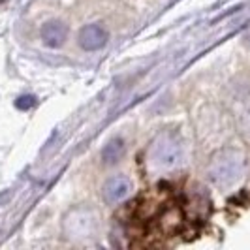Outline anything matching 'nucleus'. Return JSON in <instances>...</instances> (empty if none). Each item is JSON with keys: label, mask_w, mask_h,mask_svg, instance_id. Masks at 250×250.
<instances>
[{"label": "nucleus", "mask_w": 250, "mask_h": 250, "mask_svg": "<svg viewBox=\"0 0 250 250\" xmlns=\"http://www.w3.org/2000/svg\"><path fill=\"white\" fill-rule=\"evenodd\" d=\"M247 160L235 149H226L216 152L209 166V177L216 187H231L245 175Z\"/></svg>", "instance_id": "1"}, {"label": "nucleus", "mask_w": 250, "mask_h": 250, "mask_svg": "<svg viewBox=\"0 0 250 250\" xmlns=\"http://www.w3.org/2000/svg\"><path fill=\"white\" fill-rule=\"evenodd\" d=\"M149 166L152 169L166 171V169H173L181 162L183 156V145L175 134H160L158 138L152 141L149 152Z\"/></svg>", "instance_id": "2"}, {"label": "nucleus", "mask_w": 250, "mask_h": 250, "mask_svg": "<svg viewBox=\"0 0 250 250\" xmlns=\"http://www.w3.org/2000/svg\"><path fill=\"white\" fill-rule=\"evenodd\" d=\"M98 214L90 207H75L64 216V235L72 241H87L98 233Z\"/></svg>", "instance_id": "3"}, {"label": "nucleus", "mask_w": 250, "mask_h": 250, "mask_svg": "<svg viewBox=\"0 0 250 250\" xmlns=\"http://www.w3.org/2000/svg\"><path fill=\"white\" fill-rule=\"evenodd\" d=\"M132 192V183L130 179L125 175H113L105 181V185L102 188V196H104V201L109 203V205H115L119 201L126 200Z\"/></svg>", "instance_id": "4"}, {"label": "nucleus", "mask_w": 250, "mask_h": 250, "mask_svg": "<svg viewBox=\"0 0 250 250\" xmlns=\"http://www.w3.org/2000/svg\"><path fill=\"white\" fill-rule=\"evenodd\" d=\"M107 43V30L102 25H87L79 32V45L85 51H98Z\"/></svg>", "instance_id": "5"}, {"label": "nucleus", "mask_w": 250, "mask_h": 250, "mask_svg": "<svg viewBox=\"0 0 250 250\" xmlns=\"http://www.w3.org/2000/svg\"><path fill=\"white\" fill-rule=\"evenodd\" d=\"M40 36H42L43 45L53 47V49L55 47H61L64 43V40H66V36H68V26L64 25L62 21L53 19V21H47L45 25L42 26Z\"/></svg>", "instance_id": "6"}, {"label": "nucleus", "mask_w": 250, "mask_h": 250, "mask_svg": "<svg viewBox=\"0 0 250 250\" xmlns=\"http://www.w3.org/2000/svg\"><path fill=\"white\" fill-rule=\"evenodd\" d=\"M125 141L119 138L111 139L105 143V147L102 149V162L105 166H115L123 156H125Z\"/></svg>", "instance_id": "7"}, {"label": "nucleus", "mask_w": 250, "mask_h": 250, "mask_svg": "<svg viewBox=\"0 0 250 250\" xmlns=\"http://www.w3.org/2000/svg\"><path fill=\"white\" fill-rule=\"evenodd\" d=\"M181 213H179V209L175 207H169V209H166L160 216V226H162L164 231H175L179 229V226H181Z\"/></svg>", "instance_id": "8"}, {"label": "nucleus", "mask_w": 250, "mask_h": 250, "mask_svg": "<svg viewBox=\"0 0 250 250\" xmlns=\"http://www.w3.org/2000/svg\"><path fill=\"white\" fill-rule=\"evenodd\" d=\"M34 105V96H23L17 100V107L21 109H26V107H32Z\"/></svg>", "instance_id": "9"}, {"label": "nucleus", "mask_w": 250, "mask_h": 250, "mask_svg": "<svg viewBox=\"0 0 250 250\" xmlns=\"http://www.w3.org/2000/svg\"><path fill=\"white\" fill-rule=\"evenodd\" d=\"M249 42H250V32H249Z\"/></svg>", "instance_id": "10"}]
</instances>
